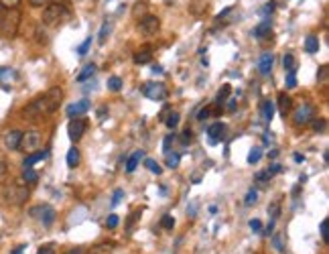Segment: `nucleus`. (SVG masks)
Listing matches in <instances>:
<instances>
[{"mask_svg":"<svg viewBox=\"0 0 329 254\" xmlns=\"http://www.w3.org/2000/svg\"><path fill=\"white\" fill-rule=\"evenodd\" d=\"M327 228H329V221L323 219V221H321V238H323L325 244H329V230H327Z\"/></svg>","mask_w":329,"mask_h":254,"instance_id":"58836bf2","label":"nucleus"},{"mask_svg":"<svg viewBox=\"0 0 329 254\" xmlns=\"http://www.w3.org/2000/svg\"><path fill=\"white\" fill-rule=\"evenodd\" d=\"M41 144H43L41 132H37V130H26V132H22V138H20L18 148L24 150V152H35V150L41 148Z\"/></svg>","mask_w":329,"mask_h":254,"instance_id":"39448f33","label":"nucleus"},{"mask_svg":"<svg viewBox=\"0 0 329 254\" xmlns=\"http://www.w3.org/2000/svg\"><path fill=\"white\" fill-rule=\"evenodd\" d=\"M260 156H262V148L254 146V148L250 150V154H248V163H250V165H254V163H258V161H260Z\"/></svg>","mask_w":329,"mask_h":254,"instance_id":"c85d7f7f","label":"nucleus"},{"mask_svg":"<svg viewBox=\"0 0 329 254\" xmlns=\"http://www.w3.org/2000/svg\"><path fill=\"white\" fill-rule=\"evenodd\" d=\"M286 87L288 89L297 87V75H294V71H286Z\"/></svg>","mask_w":329,"mask_h":254,"instance_id":"ea45409f","label":"nucleus"},{"mask_svg":"<svg viewBox=\"0 0 329 254\" xmlns=\"http://www.w3.org/2000/svg\"><path fill=\"white\" fill-rule=\"evenodd\" d=\"M209 114H211V108L207 106V108L199 110V114H197V120H205V118H209Z\"/></svg>","mask_w":329,"mask_h":254,"instance_id":"a18cd8bd","label":"nucleus"},{"mask_svg":"<svg viewBox=\"0 0 329 254\" xmlns=\"http://www.w3.org/2000/svg\"><path fill=\"white\" fill-rule=\"evenodd\" d=\"M270 33H272V22H270V18H264L260 24L254 26V37H256V39H264V37H268Z\"/></svg>","mask_w":329,"mask_h":254,"instance_id":"2eb2a0df","label":"nucleus"},{"mask_svg":"<svg viewBox=\"0 0 329 254\" xmlns=\"http://www.w3.org/2000/svg\"><path fill=\"white\" fill-rule=\"evenodd\" d=\"M244 201H246V205H254V203L258 201V191L252 187V189L248 191V195H246V199H244Z\"/></svg>","mask_w":329,"mask_h":254,"instance_id":"c9c22d12","label":"nucleus"},{"mask_svg":"<svg viewBox=\"0 0 329 254\" xmlns=\"http://www.w3.org/2000/svg\"><path fill=\"white\" fill-rule=\"evenodd\" d=\"M51 0H28V4L30 6H47Z\"/></svg>","mask_w":329,"mask_h":254,"instance_id":"603ef678","label":"nucleus"},{"mask_svg":"<svg viewBox=\"0 0 329 254\" xmlns=\"http://www.w3.org/2000/svg\"><path fill=\"white\" fill-rule=\"evenodd\" d=\"M278 171H280V165H276V163H274V165L268 169V173H270V175H274V173H278Z\"/></svg>","mask_w":329,"mask_h":254,"instance_id":"6e6d98bb","label":"nucleus"},{"mask_svg":"<svg viewBox=\"0 0 329 254\" xmlns=\"http://www.w3.org/2000/svg\"><path fill=\"white\" fill-rule=\"evenodd\" d=\"M162 122H164V124H167L169 128H175V126L179 124V114H177V112H173V110H169Z\"/></svg>","mask_w":329,"mask_h":254,"instance_id":"a878e982","label":"nucleus"},{"mask_svg":"<svg viewBox=\"0 0 329 254\" xmlns=\"http://www.w3.org/2000/svg\"><path fill=\"white\" fill-rule=\"evenodd\" d=\"M229 91H232V87H229V83H225V85L219 89V93H217V104H223V102L227 100Z\"/></svg>","mask_w":329,"mask_h":254,"instance_id":"2f4dec72","label":"nucleus"},{"mask_svg":"<svg viewBox=\"0 0 329 254\" xmlns=\"http://www.w3.org/2000/svg\"><path fill=\"white\" fill-rule=\"evenodd\" d=\"M61 102H63V89H61V87H51V89H47L45 93L37 96L30 104H26V106L22 108V116L28 118V120H35V118L53 114V112L59 108Z\"/></svg>","mask_w":329,"mask_h":254,"instance_id":"f257e3e1","label":"nucleus"},{"mask_svg":"<svg viewBox=\"0 0 329 254\" xmlns=\"http://www.w3.org/2000/svg\"><path fill=\"white\" fill-rule=\"evenodd\" d=\"M140 158H142V150H136V152H132V154H130V158L126 161V171H128V173H132V171H134V169L138 167Z\"/></svg>","mask_w":329,"mask_h":254,"instance_id":"5701e85b","label":"nucleus"},{"mask_svg":"<svg viewBox=\"0 0 329 254\" xmlns=\"http://www.w3.org/2000/svg\"><path fill=\"white\" fill-rule=\"evenodd\" d=\"M108 87H110L112 91H120V89H122V79H120L118 75H112V77L108 79Z\"/></svg>","mask_w":329,"mask_h":254,"instance_id":"cd10ccee","label":"nucleus"},{"mask_svg":"<svg viewBox=\"0 0 329 254\" xmlns=\"http://www.w3.org/2000/svg\"><path fill=\"white\" fill-rule=\"evenodd\" d=\"M28 195H30V191L22 181H14V183H8L2 187V199L8 205H22L28 199Z\"/></svg>","mask_w":329,"mask_h":254,"instance_id":"f03ea898","label":"nucleus"},{"mask_svg":"<svg viewBox=\"0 0 329 254\" xmlns=\"http://www.w3.org/2000/svg\"><path fill=\"white\" fill-rule=\"evenodd\" d=\"M315 118V108L311 106V104H303V106H299L297 110H294V114H292V122L297 124V126H307L311 120Z\"/></svg>","mask_w":329,"mask_h":254,"instance_id":"6e6552de","label":"nucleus"},{"mask_svg":"<svg viewBox=\"0 0 329 254\" xmlns=\"http://www.w3.org/2000/svg\"><path fill=\"white\" fill-rule=\"evenodd\" d=\"M37 254H55V246L53 244H45L37 250Z\"/></svg>","mask_w":329,"mask_h":254,"instance_id":"c03bdc74","label":"nucleus"},{"mask_svg":"<svg viewBox=\"0 0 329 254\" xmlns=\"http://www.w3.org/2000/svg\"><path fill=\"white\" fill-rule=\"evenodd\" d=\"M28 213H30V217L39 219L43 226H51V224L55 221V209H53L51 205H45V203L30 207V211H28Z\"/></svg>","mask_w":329,"mask_h":254,"instance_id":"0eeeda50","label":"nucleus"},{"mask_svg":"<svg viewBox=\"0 0 329 254\" xmlns=\"http://www.w3.org/2000/svg\"><path fill=\"white\" fill-rule=\"evenodd\" d=\"M150 59H152V47L150 45H144L134 53V63H138V65H144Z\"/></svg>","mask_w":329,"mask_h":254,"instance_id":"4468645a","label":"nucleus"},{"mask_svg":"<svg viewBox=\"0 0 329 254\" xmlns=\"http://www.w3.org/2000/svg\"><path fill=\"white\" fill-rule=\"evenodd\" d=\"M43 24H47V26H55V24H59L63 18H67V8L61 4V2H49L47 6H45V10H43Z\"/></svg>","mask_w":329,"mask_h":254,"instance_id":"20e7f679","label":"nucleus"},{"mask_svg":"<svg viewBox=\"0 0 329 254\" xmlns=\"http://www.w3.org/2000/svg\"><path fill=\"white\" fill-rule=\"evenodd\" d=\"M160 226H162L164 230H173V226H175V219H173L171 215H164V217L160 219Z\"/></svg>","mask_w":329,"mask_h":254,"instance_id":"79ce46f5","label":"nucleus"},{"mask_svg":"<svg viewBox=\"0 0 329 254\" xmlns=\"http://www.w3.org/2000/svg\"><path fill=\"white\" fill-rule=\"evenodd\" d=\"M144 8H146L144 4H136V8H134V14H138V12H142Z\"/></svg>","mask_w":329,"mask_h":254,"instance_id":"13d9d810","label":"nucleus"},{"mask_svg":"<svg viewBox=\"0 0 329 254\" xmlns=\"http://www.w3.org/2000/svg\"><path fill=\"white\" fill-rule=\"evenodd\" d=\"M290 108H292V100H290V96H286L284 91L282 93H278V110H280V114L286 118V114L290 112Z\"/></svg>","mask_w":329,"mask_h":254,"instance_id":"a211bd4d","label":"nucleus"},{"mask_svg":"<svg viewBox=\"0 0 329 254\" xmlns=\"http://www.w3.org/2000/svg\"><path fill=\"white\" fill-rule=\"evenodd\" d=\"M227 110H229V112H232V110H236V100L227 98Z\"/></svg>","mask_w":329,"mask_h":254,"instance_id":"5fc2aeb1","label":"nucleus"},{"mask_svg":"<svg viewBox=\"0 0 329 254\" xmlns=\"http://www.w3.org/2000/svg\"><path fill=\"white\" fill-rule=\"evenodd\" d=\"M122 195H124V191H122V189H116V191H114V199H112V205H118V203L122 201Z\"/></svg>","mask_w":329,"mask_h":254,"instance_id":"49530a36","label":"nucleus"},{"mask_svg":"<svg viewBox=\"0 0 329 254\" xmlns=\"http://www.w3.org/2000/svg\"><path fill=\"white\" fill-rule=\"evenodd\" d=\"M327 77H329V67L327 65H321V69H319V73H317V79H319V83H327Z\"/></svg>","mask_w":329,"mask_h":254,"instance_id":"f704fd0d","label":"nucleus"},{"mask_svg":"<svg viewBox=\"0 0 329 254\" xmlns=\"http://www.w3.org/2000/svg\"><path fill=\"white\" fill-rule=\"evenodd\" d=\"M272 242H274V246H276V250H284V244H282V234H274L272 236Z\"/></svg>","mask_w":329,"mask_h":254,"instance_id":"37998d69","label":"nucleus"},{"mask_svg":"<svg viewBox=\"0 0 329 254\" xmlns=\"http://www.w3.org/2000/svg\"><path fill=\"white\" fill-rule=\"evenodd\" d=\"M93 73H95V65H93V63H87V65H83V69L77 73V81H87V79L93 77Z\"/></svg>","mask_w":329,"mask_h":254,"instance_id":"6ab92c4d","label":"nucleus"},{"mask_svg":"<svg viewBox=\"0 0 329 254\" xmlns=\"http://www.w3.org/2000/svg\"><path fill=\"white\" fill-rule=\"evenodd\" d=\"M282 63H284V69H286V71H294V69H297V67H294V57H292L290 53H286V55H284Z\"/></svg>","mask_w":329,"mask_h":254,"instance_id":"72a5a7b5","label":"nucleus"},{"mask_svg":"<svg viewBox=\"0 0 329 254\" xmlns=\"http://www.w3.org/2000/svg\"><path fill=\"white\" fill-rule=\"evenodd\" d=\"M142 93H144L148 100H152V102L167 100V87H164V83H160V81H146V83L142 85Z\"/></svg>","mask_w":329,"mask_h":254,"instance_id":"423d86ee","label":"nucleus"},{"mask_svg":"<svg viewBox=\"0 0 329 254\" xmlns=\"http://www.w3.org/2000/svg\"><path fill=\"white\" fill-rule=\"evenodd\" d=\"M294 161H297V163H301V161H303V154H299V152H297V154H294Z\"/></svg>","mask_w":329,"mask_h":254,"instance_id":"680f3d73","label":"nucleus"},{"mask_svg":"<svg viewBox=\"0 0 329 254\" xmlns=\"http://www.w3.org/2000/svg\"><path fill=\"white\" fill-rule=\"evenodd\" d=\"M20 18H22V14H20L18 8L4 10V12L0 14V35H2V37H8V39L16 37L18 26H20Z\"/></svg>","mask_w":329,"mask_h":254,"instance_id":"7ed1b4c3","label":"nucleus"},{"mask_svg":"<svg viewBox=\"0 0 329 254\" xmlns=\"http://www.w3.org/2000/svg\"><path fill=\"white\" fill-rule=\"evenodd\" d=\"M89 45H91V37H87V39H85V41H83V43H81V45L75 49V51H77V55H85V53L89 51Z\"/></svg>","mask_w":329,"mask_h":254,"instance_id":"4c0bfd02","label":"nucleus"},{"mask_svg":"<svg viewBox=\"0 0 329 254\" xmlns=\"http://www.w3.org/2000/svg\"><path fill=\"white\" fill-rule=\"evenodd\" d=\"M305 51L311 53V55L319 51V39L315 35H307V39H305Z\"/></svg>","mask_w":329,"mask_h":254,"instance_id":"aec40b11","label":"nucleus"},{"mask_svg":"<svg viewBox=\"0 0 329 254\" xmlns=\"http://www.w3.org/2000/svg\"><path fill=\"white\" fill-rule=\"evenodd\" d=\"M250 228H252L254 232H260V228H262V224H260V219H250Z\"/></svg>","mask_w":329,"mask_h":254,"instance_id":"3c124183","label":"nucleus"},{"mask_svg":"<svg viewBox=\"0 0 329 254\" xmlns=\"http://www.w3.org/2000/svg\"><path fill=\"white\" fill-rule=\"evenodd\" d=\"M272 53H262L260 55V61H258V71L262 73V75H268L270 73V69H272Z\"/></svg>","mask_w":329,"mask_h":254,"instance_id":"dca6fc26","label":"nucleus"},{"mask_svg":"<svg viewBox=\"0 0 329 254\" xmlns=\"http://www.w3.org/2000/svg\"><path fill=\"white\" fill-rule=\"evenodd\" d=\"M191 138H193L191 130H189V128H187V130H183V134H181V142H183V144H187V142H189Z\"/></svg>","mask_w":329,"mask_h":254,"instance_id":"de8ad7c7","label":"nucleus"},{"mask_svg":"<svg viewBox=\"0 0 329 254\" xmlns=\"http://www.w3.org/2000/svg\"><path fill=\"white\" fill-rule=\"evenodd\" d=\"M270 177H272V175H270L268 171H260V173H256V177H254V181H256L258 185H266V183L270 181Z\"/></svg>","mask_w":329,"mask_h":254,"instance_id":"c756f323","label":"nucleus"},{"mask_svg":"<svg viewBox=\"0 0 329 254\" xmlns=\"http://www.w3.org/2000/svg\"><path fill=\"white\" fill-rule=\"evenodd\" d=\"M22 252H24V246H20V248H16V250H14L12 254H22Z\"/></svg>","mask_w":329,"mask_h":254,"instance_id":"052dcab7","label":"nucleus"},{"mask_svg":"<svg viewBox=\"0 0 329 254\" xmlns=\"http://www.w3.org/2000/svg\"><path fill=\"white\" fill-rule=\"evenodd\" d=\"M268 213H272V219H276V217H278V213H280V201L270 203V205H268Z\"/></svg>","mask_w":329,"mask_h":254,"instance_id":"a19ab883","label":"nucleus"},{"mask_svg":"<svg viewBox=\"0 0 329 254\" xmlns=\"http://www.w3.org/2000/svg\"><path fill=\"white\" fill-rule=\"evenodd\" d=\"M138 26H140V30H142L144 35H148V37H150V35H156L158 28H160V18L154 16V14H144Z\"/></svg>","mask_w":329,"mask_h":254,"instance_id":"9d476101","label":"nucleus"},{"mask_svg":"<svg viewBox=\"0 0 329 254\" xmlns=\"http://www.w3.org/2000/svg\"><path fill=\"white\" fill-rule=\"evenodd\" d=\"M173 140H175V136H173V134H169V136L164 138V142H162V148H164V152H167V150L171 148V142H173Z\"/></svg>","mask_w":329,"mask_h":254,"instance_id":"8fccbe9b","label":"nucleus"},{"mask_svg":"<svg viewBox=\"0 0 329 254\" xmlns=\"http://www.w3.org/2000/svg\"><path fill=\"white\" fill-rule=\"evenodd\" d=\"M2 10H4V8H2V6H0V14H2Z\"/></svg>","mask_w":329,"mask_h":254,"instance_id":"e2e57ef3","label":"nucleus"},{"mask_svg":"<svg viewBox=\"0 0 329 254\" xmlns=\"http://www.w3.org/2000/svg\"><path fill=\"white\" fill-rule=\"evenodd\" d=\"M79 165V150L73 146V148H69V152H67V167L69 169H75Z\"/></svg>","mask_w":329,"mask_h":254,"instance_id":"b1692460","label":"nucleus"},{"mask_svg":"<svg viewBox=\"0 0 329 254\" xmlns=\"http://www.w3.org/2000/svg\"><path fill=\"white\" fill-rule=\"evenodd\" d=\"M87 110H89V102H87V100H79V102L67 106V116H69V118H77V116L85 114Z\"/></svg>","mask_w":329,"mask_h":254,"instance_id":"ddd939ff","label":"nucleus"},{"mask_svg":"<svg viewBox=\"0 0 329 254\" xmlns=\"http://www.w3.org/2000/svg\"><path fill=\"white\" fill-rule=\"evenodd\" d=\"M45 156H47V150H35V152H28V156L22 161V167H24V169H30L35 163L43 161Z\"/></svg>","mask_w":329,"mask_h":254,"instance_id":"f3484780","label":"nucleus"},{"mask_svg":"<svg viewBox=\"0 0 329 254\" xmlns=\"http://www.w3.org/2000/svg\"><path fill=\"white\" fill-rule=\"evenodd\" d=\"M144 165H146V169H148V171H152V173H156V175H160V171H162V167H160V165H158L154 158H146V163H144Z\"/></svg>","mask_w":329,"mask_h":254,"instance_id":"473e14b6","label":"nucleus"},{"mask_svg":"<svg viewBox=\"0 0 329 254\" xmlns=\"http://www.w3.org/2000/svg\"><path fill=\"white\" fill-rule=\"evenodd\" d=\"M179 161H181L179 152H171V150H167V152H164V163H167V167H169V169L179 167Z\"/></svg>","mask_w":329,"mask_h":254,"instance_id":"393cba45","label":"nucleus"},{"mask_svg":"<svg viewBox=\"0 0 329 254\" xmlns=\"http://www.w3.org/2000/svg\"><path fill=\"white\" fill-rule=\"evenodd\" d=\"M85 128H87V120L85 118H71L69 124H67V134H69V138L73 142H77V140H81Z\"/></svg>","mask_w":329,"mask_h":254,"instance_id":"1a4fd4ad","label":"nucleus"},{"mask_svg":"<svg viewBox=\"0 0 329 254\" xmlns=\"http://www.w3.org/2000/svg\"><path fill=\"white\" fill-rule=\"evenodd\" d=\"M225 124L223 122H215V124H211L209 128H207V136H209V142L211 144H217V142H221L223 138H225Z\"/></svg>","mask_w":329,"mask_h":254,"instance_id":"9b49d317","label":"nucleus"},{"mask_svg":"<svg viewBox=\"0 0 329 254\" xmlns=\"http://www.w3.org/2000/svg\"><path fill=\"white\" fill-rule=\"evenodd\" d=\"M108 35H110V24H108V22H104V24H102V28H100L97 43H100V45H104V43H106V39H108Z\"/></svg>","mask_w":329,"mask_h":254,"instance_id":"7c9ffc66","label":"nucleus"},{"mask_svg":"<svg viewBox=\"0 0 329 254\" xmlns=\"http://www.w3.org/2000/svg\"><path fill=\"white\" fill-rule=\"evenodd\" d=\"M309 124L313 126V132H325V128H327V122H325L323 118H319V120H317V118H313Z\"/></svg>","mask_w":329,"mask_h":254,"instance_id":"bb28decb","label":"nucleus"},{"mask_svg":"<svg viewBox=\"0 0 329 254\" xmlns=\"http://www.w3.org/2000/svg\"><path fill=\"white\" fill-rule=\"evenodd\" d=\"M97 118H100V120L106 118V108H100V110H97Z\"/></svg>","mask_w":329,"mask_h":254,"instance_id":"4d7b16f0","label":"nucleus"},{"mask_svg":"<svg viewBox=\"0 0 329 254\" xmlns=\"http://www.w3.org/2000/svg\"><path fill=\"white\" fill-rule=\"evenodd\" d=\"M20 138H22V130H8L4 134V146L8 150H18V144H20Z\"/></svg>","mask_w":329,"mask_h":254,"instance_id":"f8f14e48","label":"nucleus"},{"mask_svg":"<svg viewBox=\"0 0 329 254\" xmlns=\"http://www.w3.org/2000/svg\"><path fill=\"white\" fill-rule=\"evenodd\" d=\"M4 173H6V163L0 161V175H4Z\"/></svg>","mask_w":329,"mask_h":254,"instance_id":"bf43d9fd","label":"nucleus"},{"mask_svg":"<svg viewBox=\"0 0 329 254\" xmlns=\"http://www.w3.org/2000/svg\"><path fill=\"white\" fill-rule=\"evenodd\" d=\"M260 114H262L264 122H270V120H272V116H274V106L270 104V100L262 102V106H260Z\"/></svg>","mask_w":329,"mask_h":254,"instance_id":"412c9836","label":"nucleus"},{"mask_svg":"<svg viewBox=\"0 0 329 254\" xmlns=\"http://www.w3.org/2000/svg\"><path fill=\"white\" fill-rule=\"evenodd\" d=\"M118 221H120V219H118V215H114V213H112V215L108 217V221H106V224H108V228H116V226H118Z\"/></svg>","mask_w":329,"mask_h":254,"instance_id":"09e8293b","label":"nucleus"},{"mask_svg":"<svg viewBox=\"0 0 329 254\" xmlns=\"http://www.w3.org/2000/svg\"><path fill=\"white\" fill-rule=\"evenodd\" d=\"M20 2H22V0H0V6H2L4 10H10V8H18Z\"/></svg>","mask_w":329,"mask_h":254,"instance_id":"e433bc0d","label":"nucleus"},{"mask_svg":"<svg viewBox=\"0 0 329 254\" xmlns=\"http://www.w3.org/2000/svg\"><path fill=\"white\" fill-rule=\"evenodd\" d=\"M24 185H35L37 181H39V173L37 171H32V167L30 169H24L22 171V179H20Z\"/></svg>","mask_w":329,"mask_h":254,"instance_id":"4be33fe9","label":"nucleus"},{"mask_svg":"<svg viewBox=\"0 0 329 254\" xmlns=\"http://www.w3.org/2000/svg\"><path fill=\"white\" fill-rule=\"evenodd\" d=\"M65 254H85V250L83 248H73V250H67Z\"/></svg>","mask_w":329,"mask_h":254,"instance_id":"864d4df0","label":"nucleus"}]
</instances>
